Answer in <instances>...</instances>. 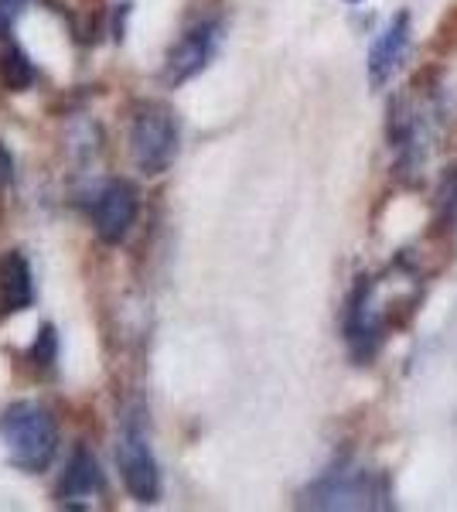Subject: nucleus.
I'll use <instances>...</instances> for the list:
<instances>
[{
    "instance_id": "1",
    "label": "nucleus",
    "mask_w": 457,
    "mask_h": 512,
    "mask_svg": "<svg viewBox=\"0 0 457 512\" xmlns=\"http://www.w3.org/2000/svg\"><path fill=\"white\" fill-rule=\"evenodd\" d=\"M0 441L7 461L21 472H45L58 451L55 420L38 403H11L0 414Z\"/></svg>"
},
{
    "instance_id": "2",
    "label": "nucleus",
    "mask_w": 457,
    "mask_h": 512,
    "mask_svg": "<svg viewBox=\"0 0 457 512\" xmlns=\"http://www.w3.org/2000/svg\"><path fill=\"white\" fill-rule=\"evenodd\" d=\"M389 499L386 482L369 472V468H359L352 461H342V465L328 468L311 489L304 492L301 506L307 509H382Z\"/></svg>"
},
{
    "instance_id": "3",
    "label": "nucleus",
    "mask_w": 457,
    "mask_h": 512,
    "mask_svg": "<svg viewBox=\"0 0 457 512\" xmlns=\"http://www.w3.org/2000/svg\"><path fill=\"white\" fill-rule=\"evenodd\" d=\"M130 151L144 175H161L178 158V123L168 106H147L130 130Z\"/></svg>"
},
{
    "instance_id": "4",
    "label": "nucleus",
    "mask_w": 457,
    "mask_h": 512,
    "mask_svg": "<svg viewBox=\"0 0 457 512\" xmlns=\"http://www.w3.org/2000/svg\"><path fill=\"white\" fill-rule=\"evenodd\" d=\"M116 461H120L123 485L137 502H154L161 492V475H157L154 451L147 444V434L137 417H130L120 431V448H116Z\"/></svg>"
},
{
    "instance_id": "5",
    "label": "nucleus",
    "mask_w": 457,
    "mask_h": 512,
    "mask_svg": "<svg viewBox=\"0 0 457 512\" xmlns=\"http://www.w3.org/2000/svg\"><path fill=\"white\" fill-rule=\"evenodd\" d=\"M345 338L352 345L355 359H369L382 338V318L376 308V284L372 277H359L345 311Z\"/></svg>"
},
{
    "instance_id": "6",
    "label": "nucleus",
    "mask_w": 457,
    "mask_h": 512,
    "mask_svg": "<svg viewBox=\"0 0 457 512\" xmlns=\"http://www.w3.org/2000/svg\"><path fill=\"white\" fill-rule=\"evenodd\" d=\"M137 219V192L127 181H106L93 198V226L103 243H120Z\"/></svg>"
},
{
    "instance_id": "7",
    "label": "nucleus",
    "mask_w": 457,
    "mask_h": 512,
    "mask_svg": "<svg viewBox=\"0 0 457 512\" xmlns=\"http://www.w3.org/2000/svg\"><path fill=\"white\" fill-rule=\"evenodd\" d=\"M215 45H219V24H198V28H191L168 52V72L164 76H168L171 86L195 79L212 62Z\"/></svg>"
},
{
    "instance_id": "8",
    "label": "nucleus",
    "mask_w": 457,
    "mask_h": 512,
    "mask_svg": "<svg viewBox=\"0 0 457 512\" xmlns=\"http://www.w3.org/2000/svg\"><path fill=\"white\" fill-rule=\"evenodd\" d=\"M406 45H410V14L400 11L393 21L382 28V35L376 38L369 52V82L372 86H386L393 79L396 65L406 55Z\"/></svg>"
},
{
    "instance_id": "9",
    "label": "nucleus",
    "mask_w": 457,
    "mask_h": 512,
    "mask_svg": "<svg viewBox=\"0 0 457 512\" xmlns=\"http://www.w3.org/2000/svg\"><path fill=\"white\" fill-rule=\"evenodd\" d=\"M35 301V284H31V267L21 253H7L0 260V308L7 315H18V311L31 308Z\"/></svg>"
},
{
    "instance_id": "10",
    "label": "nucleus",
    "mask_w": 457,
    "mask_h": 512,
    "mask_svg": "<svg viewBox=\"0 0 457 512\" xmlns=\"http://www.w3.org/2000/svg\"><path fill=\"white\" fill-rule=\"evenodd\" d=\"M96 492H103L99 461L86 448H79L72 454L69 468H65V478H62V485H58V499L76 502V499H89V495H96Z\"/></svg>"
},
{
    "instance_id": "11",
    "label": "nucleus",
    "mask_w": 457,
    "mask_h": 512,
    "mask_svg": "<svg viewBox=\"0 0 457 512\" xmlns=\"http://www.w3.org/2000/svg\"><path fill=\"white\" fill-rule=\"evenodd\" d=\"M0 79H4V86L11 89V93L31 89V82H35V65L24 55V48L18 45L4 48V55H0Z\"/></svg>"
},
{
    "instance_id": "12",
    "label": "nucleus",
    "mask_w": 457,
    "mask_h": 512,
    "mask_svg": "<svg viewBox=\"0 0 457 512\" xmlns=\"http://www.w3.org/2000/svg\"><path fill=\"white\" fill-rule=\"evenodd\" d=\"M437 216L444 226H457V168L437 188Z\"/></svg>"
},
{
    "instance_id": "13",
    "label": "nucleus",
    "mask_w": 457,
    "mask_h": 512,
    "mask_svg": "<svg viewBox=\"0 0 457 512\" xmlns=\"http://www.w3.org/2000/svg\"><path fill=\"white\" fill-rule=\"evenodd\" d=\"M55 355H58V335L52 325H45L41 335L35 338V345H31V362H35L38 369H52Z\"/></svg>"
},
{
    "instance_id": "14",
    "label": "nucleus",
    "mask_w": 457,
    "mask_h": 512,
    "mask_svg": "<svg viewBox=\"0 0 457 512\" xmlns=\"http://www.w3.org/2000/svg\"><path fill=\"white\" fill-rule=\"evenodd\" d=\"M28 7V0H0V35H11V28Z\"/></svg>"
},
{
    "instance_id": "15",
    "label": "nucleus",
    "mask_w": 457,
    "mask_h": 512,
    "mask_svg": "<svg viewBox=\"0 0 457 512\" xmlns=\"http://www.w3.org/2000/svg\"><path fill=\"white\" fill-rule=\"evenodd\" d=\"M11 181H14V161L4 151V144H0V185H11Z\"/></svg>"
},
{
    "instance_id": "16",
    "label": "nucleus",
    "mask_w": 457,
    "mask_h": 512,
    "mask_svg": "<svg viewBox=\"0 0 457 512\" xmlns=\"http://www.w3.org/2000/svg\"><path fill=\"white\" fill-rule=\"evenodd\" d=\"M352 4H355V0H352Z\"/></svg>"
}]
</instances>
